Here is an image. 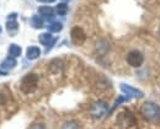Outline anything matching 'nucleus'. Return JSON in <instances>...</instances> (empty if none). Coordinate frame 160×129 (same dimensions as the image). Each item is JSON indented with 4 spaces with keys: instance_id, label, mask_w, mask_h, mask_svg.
I'll return each instance as SVG.
<instances>
[{
    "instance_id": "f257e3e1",
    "label": "nucleus",
    "mask_w": 160,
    "mask_h": 129,
    "mask_svg": "<svg viewBox=\"0 0 160 129\" xmlns=\"http://www.w3.org/2000/svg\"><path fill=\"white\" fill-rule=\"evenodd\" d=\"M142 116L150 123L160 124V106L153 102H144L140 107Z\"/></svg>"
},
{
    "instance_id": "f03ea898",
    "label": "nucleus",
    "mask_w": 160,
    "mask_h": 129,
    "mask_svg": "<svg viewBox=\"0 0 160 129\" xmlns=\"http://www.w3.org/2000/svg\"><path fill=\"white\" fill-rule=\"evenodd\" d=\"M117 126L122 129H131L136 126V118L129 111H122L117 116Z\"/></svg>"
},
{
    "instance_id": "7ed1b4c3",
    "label": "nucleus",
    "mask_w": 160,
    "mask_h": 129,
    "mask_svg": "<svg viewBox=\"0 0 160 129\" xmlns=\"http://www.w3.org/2000/svg\"><path fill=\"white\" fill-rule=\"evenodd\" d=\"M37 83H38V76L36 74H27L21 81V90L25 93L33 92L37 87Z\"/></svg>"
},
{
    "instance_id": "20e7f679",
    "label": "nucleus",
    "mask_w": 160,
    "mask_h": 129,
    "mask_svg": "<svg viewBox=\"0 0 160 129\" xmlns=\"http://www.w3.org/2000/svg\"><path fill=\"white\" fill-rule=\"evenodd\" d=\"M107 112V105L102 101H98L95 102L91 108H90V114L94 119H100L105 116V113Z\"/></svg>"
},
{
    "instance_id": "39448f33",
    "label": "nucleus",
    "mask_w": 160,
    "mask_h": 129,
    "mask_svg": "<svg viewBox=\"0 0 160 129\" xmlns=\"http://www.w3.org/2000/svg\"><path fill=\"white\" fill-rule=\"evenodd\" d=\"M70 37H72V42L74 43V44H77V45H81L82 43L85 42V40H86V35H85L84 30L78 27V26L72 28Z\"/></svg>"
},
{
    "instance_id": "423d86ee",
    "label": "nucleus",
    "mask_w": 160,
    "mask_h": 129,
    "mask_svg": "<svg viewBox=\"0 0 160 129\" xmlns=\"http://www.w3.org/2000/svg\"><path fill=\"white\" fill-rule=\"evenodd\" d=\"M143 60H144L143 54L140 52H138V50H132L127 55V63L131 65V66H133V68L140 66L142 63H143Z\"/></svg>"
},
{
    "instance_id": "0eeeda50",
    "label": "nucleus",
    "mask_w": 160,
    "mask_h": 129,
    "mask_svg": "<svg viewBox=\"0 0 160 129\" xmlns=\"http://www.w3.org/2000/svg\"><path fill=\"white\" fill-rule=\"evenodd\" d=\"M120 87H121V91H122L124 95L129 96V97L142 98V97L144 96V93H143L140 90H138V88H136V87H133V86H131V85H127V84H121Z\"/></svg>"
},
{
    "instance_id": "6e6552de",
    "label": "nucleus",
    "mask_w": 160,
    "mask_h": 129,
    "mask_svg": "<svg viewBox=\"0 0 160 129\" xmlns=\"http://www.w3.org/2000/svg\"><path fill=\"white\" fill-rule=\"evenodd\" d=\"M38 40H40L41 44H43V45H48V49H47V50H49L51 47L56 43V40H57V38H53V37L51 36V33H42V35H40Z\"/></svg>"
},
{
    "instance_id": "1a4fd4ad",
    "label": "nucleus",
    "mask_w": 160,
    "mask_h": 129,
    "mask_svg": "<svg viewBox=\"0 0 160 129\" xmlns=\"http://www.w3.org/2000/svg\"><path fill=\"white\" fill-rule=\"evenodd\" d=\"M40 54H41L40 48L36 47V45H31V47H28L27 50H26V57H27V59H30V60L37 59V58L40 57Z\"/></svg>"
},
{
    "instance_id": "9d476101",
    "label": "nucleus",
    "mask_w": 160,
    "mask_h": 129,
    "mask_svg": "<svg viewBox=\"0 0 160 129\" xmlns=\"http://www.w3.org/2000/svg\"><path fill=\"white\" fill-rule=\"evenodd\" d=\"M5 27H6V31L12 36V35H15V33L18 32V30H19V23H18L16 20H6Z\"/></svg>"
},
{
    "instance_id": "9b49d317",
    "label": "nucleus",
    "mask_w": 160,
    "mask_h": 129,
    "mask_svg": "<svg viewBox=\"0 0 160 129\" xmlns=\"http://www.w3.org/2000/svg\"><path fill=\"white\" fill-rule=\"evenodd\" d=\"M16 64H18L16 59H15L14 57H9V58H6V59H4V60L1 62L0 66H1L2 69H12V68L16 66Z\"/></svg>"
},
{
    "instance_id": "f8f14e48",
    "label": "nucleus",
    "mask_w": 160,
    "mask_h": 129,
    "mask_svg": "<svg viewBox=\"0 0 160 129\" xmlns=\"http://www.w3.org/2000/svg\"><path fill=\"white\" fill-rule=\"evenodd\" d=\"M62 69H63V62L59 60V59H54V60L49 64V71L53 73V74L59 73Z\"/></svg>"
},
{
    "instance_id": "ddd939ff",
    "label": "nucleus",
    "mask_w": 160,
    "mask_h": 129,
    "mask_svg": "<svg viewBox=\"0 0 160 129\" xmlns=\"http://www.w3.org/2000/svg\"><path fill=\"white\" fill-rule=\"evenodd\" d=\"M38 11H40L41 15L44 16V17H52L54 15V10L52 7H49V6H41L38 9Z\"/></svg>"
},
{
    "instance_id": "4468645a",
    "label": "nucleus",
    "mask_w": 160,
    "mask_h": 129,
    "mask_svg": "<svg viewBox=\"0 0 160 129\" xmlns=\"http://www.w3.org/2000/svg\"><path fill=\"white\" fill-rule=\"evenodd\" d=\"M9 54L14 58H18L19 55H21V47L18 44H11L9 47Z\"/></svg>"
},
{
    "instance_id": "2eb2a0df",
    "label": "nucleus",
    "mask_w": 160,
    "mask_h": 129,
    "mask_svg": "<svg viewBox=\"0 0 160 129\" xmlns=\"http://www.w3.org/2000/svg\"><path fill=\"white\" fill-rule=\"evenodd\" d=\"M56 10H57V14H59V15H65L67 11H68V6H67L65 2H62V4H58V5H57Z\"/></svg>"
},
{
    "instance_id": "dca6fc26",
    "label": "nucleus",
    "mask_w": 160,
    "mask_h": 129,
    "mask_svg": "<svg viewBox=\"0 0 160 129\" xmlns=\"http://www.w3.org/2000/svg\"><path fill=\"white\" fill-rule=\"evenodd\" d=\"M31 23H32V26H33V27H36V28H41V27H43V20L41 19L40 16H33Z\"/></svg>"
},
{
    "instance_id": "f3484780",
    "label": "nucleus",
    "mask_w": 160,
    "mask_h": 129,
    "mask_svg": "<svg viewBox=\"0 0 160 129\" xmlns=\"http://www.w3.org/2000/svg\"><path fill=\"white\" fill-rule=\"evenodd\" d=\"M62 28H63V26H62L60 22H53V23H51L49 27H48V30H49L51 32H59Z\"/></svg>"
},
{
    "instance_id": "a211bd4d",
    "label": "nucleus",
    "mask_w": 160,
    "mask_h": 129,
    "mask_svg": "<svg viewBox=\"0 0 160 129\" xmlns=\"http://www.w3.org/2000/svg\"><path fill=\"white\" fill-rule=\"evenodd\" d=\"M62 129H79V126L77 122L74 121H70V122H67L62 126Z\"/></svg>"
},
{
    "instance_id": "6ab92c4d",
    "label": "nucleus",
    "mask_w": 160,
    "mask_h": 129,
    "mask_svg": "<svg viewBox=\"0 0 160 129\" xmlns=\"http://www.w3.org/2000/svg\"><path fill=\"white\" fill-rule=\"evenodd\" d=\"M6 95L2 92V91H0V106H2V105H5L6 103Z\"/></svg>"
},
{
    "instance_id": "aec40b11",
    "label": "nucleus",
    "mask_w": 160,
    "mask_h": 129,
    "mask_svg": "<svg viewBox=\"0 0 160 129\" xmlns=\"http://www.w3.org/2000/svg\"><path fill=\"white\" fill-rule=\"evenodd\" d=\"M16 17H18V14L16 12H12V14H10L8 16V20H16Z\"/></svg>"
},
{
    "instance_id": "412c9836",
    "label": "nucleus",
    "mask_w": 160,
    "mask_h": 129,
    "mask_svg": "<svg viewBox=\"0 0 160 129\" xmlns=\"http://www.w3.org/2000/svg\"><path fill=\"white\" fill-rule=\"evenodd\" d=\"M31 129H44V128H43L41 124H36V126H33V127H32Z\"/></svg>"
},
{
    "instance_id": "4be33fe9",
    "label": "nucleus",
    "mask_w": 160,
    "mask_h": 129,
    "mask_svg": "<svg viewBox=\"0 0 160 129\" xmlns=\"http://www.w3.org/2000/svg\"><path fill=\"white\" fill-rule=\"evenodd\" d=\"M38 1H43V2H52L54 0H38Z\"/></svg>"
},
{
    "instance_id": "5701e85b",
    "label": "nucleus",
    "mask_w": 160,
    "mask_h": 129,
    "mask_svg": "<svg viewBox=\"0 0 160 129\" xmlns=\"http://www.w3.org/2000/svg\"><path fill=\"white\" fill-rule=\"evenodd\" d=\"M0 75H5V71H1L0 70Z\"/></svg>"
},
{
    "instance_id": "b1692460",
    "label": "nucleus",
    "mask_w": 160,
    "mask_h": 129,
    "mask_svg": "<svg viewBox=\"0 0 160 129\" xmlns=\"http://www.w3.org/2000/svg\"><path fill=\"white\" fill-rule=\"evenodd\" d=\"M1 31H2V27H1V26H0V33H1Z\"/></svg>"
}]
</instances>
